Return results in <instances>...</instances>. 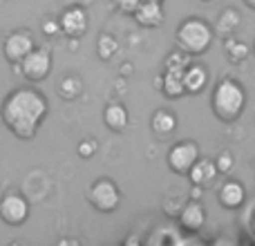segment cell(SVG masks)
<instances>
[{
	"label": "cell",
	"instance_id": "obj_28",
	"mask_svg": "<svg viewBox=\"0 0 255 246\" xmlns=\"http://www.w3.org/2000/svg\"><path fill=\"white\" fill-rule=\"evenodd\" d=\"M58 244H76V246H79L81 244V240H74V238H61V240H58Z\"/></svg>",
	"mask_w": 255,
	"mask_h": 246
},
{
	"label": "cell",
	"instance_id": "obj_26",
	"mask_svg": "<svg viewBox=\"0 0 255 246\" xmlns=\"http://www.w3.org/2000/svg\"><path fill=\"white\" fill-rule=\"evenodd\" d=\"M112 4H115V9L119 13H124V16H132V13L136 11V7L141 4V0H112Z\"/></svg>",
	"mask_w": 255,
	"mask_h": 246
},
{
	"label": "cell",
	"instance_id": "obj_2",
	"mask_svg": "<svg viewBox=\"0 0 255 246\" xmlns=\"http://www.w3.org/2000/svg\"><path fill=\"white\" fill-rule=\"evenodd\" d=\"M247 108V90L233 76H224L215 83L211 94V110L222 123H235Z\"/></svg>",
	"mask_w": 255,
	"mask_h": 246
},
{
	"label": "cell",
	"instance_id": "obj_9",
	"mask_svg": "<svg viewBox=\"0 0 255 246\" xmlns=\"http://www.w3.org/2000/svg\"><path fill=\"white\" fill-rule=\"evenodd\" d=\"M58 22H61V31L70 40L83 38L90 29V16H88V11H85V7H81V4L65 7L61 11V16H58Z\"/></svg>",
	"mask_w": 255,
	"mask_h": 246
},
{
	"label": "cell",
	"instance_id": "obj_18",
	"mask_svg": "<svg viewBox=\"0 0 255 246\" xmlns=\"http://www.w3.org/2000/svg\"><path fill=\"white\" fill-rule=\"evenodd\" d=\"M184 85L188 94H202L208 85V70L206 65H199V63H190L184 72Z\"/></svg>",
	"mask_w": 255,
	"mask_h": 246
},
{
	"label": "cell",
	"instance_id": "obj_3",
	"mask_svg": "<svg viewBox=\"0 0 255 246\" xmlns=\"http://www.w3.org/2000/svg\"><path fill=\"white\" fill-rule=\"evenodd\" d=\"M213 40H215V29L211 22L204 20L199 16H188L179 22L175 31V43L190 56H202L211 49Z\"/></svg>",
	"mask_w": 255,
	"mask_h": 246
},
{
	"label": "cell",
	"instance_id": "obj_10",
	"mask_svg": "<svg viewBox=\"0 0 255 246\" xmlns=\"http://www.w3.org/2000/svg\"><path fill=\"white\" fill-rule=\"evenodd\" d=\"M134 22L143 29H157L166 22V11H163V0H141L136 11L132 13Z\"/></svg>",
	"mask_w": 255,
	"mask_h": 246
},
{
	"label": "cell",
	"instance_id": "obj_8",
	"mask_svg": "<svg viewBox=\"0 0 255 246\" xmlns=\"http://www.w3.org/2000/svg\"><path fill=\"white\" fill-rule=\"evenodd\" d=\"M34 38L27 29H16L11 34H7V38L2 40V56L9 65H20L25 61V56L34 49Z\"/></svg>",
	"mask_w": 255,
	"mask_h": 246
},
{
	"label": "cell",
	"instance_id": "obj_1",
	"mask_svg": "<svg viewBox=\"0 0 255 246\" xmlns=\"http://www.w3.org/2000/svg\"><path fill=\"white\" fill-rule=\"evenodd\" d=\"M49 115V103L40 90L31 85L13 88L0 106V121L16 139H36L45 117Z\"/></svg>",
	"mask_w": 255,
	"mask_h": 246
},
{
	"label": "cell",
	"instance_id": "obj_30",
	"mask_svg": "<svg viewBox=\"0 0 255 246\" xmlns=\"http://www.w3.org/2000/svg\"><path fill=\"white\" fill-rule=\"evenodd\" d=\"M242 2H244V4H247V7H249V9H253V11H255V0H242Z\"/></svg>",
	"mask_w": 255,
	"mask_h": 246
},
{
	"label": "cell",
	"instance_id": "obj_25",
	"mask_svg": "<svg viewBox=\"0 0 255 246\" xmlns=\"http://www.w3.org/2000/svg\"><path fill=\"white\" fill-rule=\"evenodd\" d=\"M97 150H99V141L94 139V136H85V139L76 145V152H79L81 159H92L94 154H97Z\"/></svg>",
	"mask_w": 255,
	"mask_h": 246
},
{
	"label": "cell",
	"instance_id": "obj_16",
	"mask_svg": "<svg viewBox=\"0 0 255 246\" xmlns=\"http://www.w3.org/2000/svg\"><path fill=\"white\" fill-rule=\"evenodd\" d=\"M103 123L110 132H124L130 123V112H128L126 103L121 101H110L103 110Z\"/></svg>",
	"mask_w": 255,
	"mask_h": 246
},
{
	"label": "cell",
	"instance_id": "obj_12",
	"mask_svg": "<svg viewBox=\"0 0 255 246\" xmlns=\"http://www.w3.org/2000/svg\"><path fill=\"white\" fill-rule=\"evenodd\" d=\"M217 202L226 211H238L247 202V188L238 179H226L217 190Z\"/></svg>",
	"mask_w": 255,
	"mask_h": 246
},
{
	"label": "cell",
	"instance_id": "obj_11",
	"mask_svg": "<svg viewBox=\"0 0 255 246\" xmlns=\"http://www.w3.org/2000/svg\"><path fill=\"white\" fill-rule=\"evenodd\" d=\"M177 220H179L181 231H186V233H199L204 229V224H206V208L202 206L199 199H190V202H186L179 208Z\"/></svg>",
	"mask_w": 255,
	"mask_h": 246
},
{
	"label": "cell",
	"instance_id": "obj_31",
	"mask_svg": "<svg viewBox=\"0 0 255 246\" xmlns=\"http://www.w3.org/2000/svg\"><path fill=\"white\" fill-rule=\"evenodd\" d=\"M251 47H253V56H255V40H253V45H251Z\"/></svg>",
	"mask_w": 255,
	"mask_h": 246
},
{
	"label": "cell",
	"instance_id": "obj_22",
	"mask_svg": "<svg viewBox=\"0 0 255 246\" xmlns=\"http://www.w3.org/2000/svg\"><path fill=\"white\" fill-rule=\"evenodd\" d=\"M193 63V56L188 52H184L181 47L172 49L166 58H163V70L168 72H186V67Z\"/></svg>",
	"mask_w": 255,
	"mask_h": 246
},
{
	"label": "cell",
	"instance_id": "obj_20",
	"mask_svg": "<svg viewBox=\"0 0 255 246\" xmlns=\"http://www.w3.org/2000/svg\"><path fill=\"white\" fill-rule=\"evenodd\" d=\"M224 54L231 63L238 65V63H244L249 56H251L253 47H249L244 40H238L235 36H229V38H224Z\"/></svg>",
	"mask_w": 255,
	"mask_h": 246
},
{
	"label": "cell",
	"instance_id": "obj_32",
	"mask_svg": "<svg viewBox=\"0 0 255 246\" xmlns=\"http://www.w3.org/2000/svg\"><path fill=\"white\" fill-rule=\"evenodd\" d=\"M199 2H213V0H199Z\"/></svg>",
	"mask_w": 255,
	"mask_h": 246
},
{
	"label": "cell",
	"instance_id": "obj_5",
	"mask_svg": "<svg viewBox=\"0 0 255 246\" xmlns=\"http://www.w3.org/2000/svg\"><path fill=\"white\" fill-rule=\"evenodd\" d=\"M52 49L49 47H34L29 54L25 56V61L20 63V76L29 83H40L45 81L49 74H52Z\"/></svg>",
	"mask_w": 255,
	"mask_h": 246
},
{
	"label": "cell",
	"instance_id": "obj_23",
	"mask_svg": "<svg viewBox=\"0 0 255 246\" xmlns=\"http://www.w3.org/2000/svg\"><path fill=\"white\" fill-rule=\"evenodd\" d=\"M145 242H148V244H184L186 240L179 238L177 233H172V231H168L166 226H161V229L154 231V233L150 235Z\"/></svg>",
	"mask_w": 255,
	"mask_h": 246
},
{
	"label": "cell",
	"instance_id": "obj_24",
	"mask_svg": "<svg viewBox=\"0 0 255 246\" xmlns=\"http://www.w3.org/2000/svg\"><path fill=\"white\" fill-rule=\"evenodd\" d=\"M215 163H217V170H220V175H229V172L235 168L233 152H231V150H222V152L215 157Z\"/></svg>",
	"mask_w": 255,
	"mask_h": 246
},
{
	"label": "cell",
	"instance_id": "obj_19",
	"mask_svg": "<svg viewBox=\"0 0 255 246\" xmlns=\"http://www.w3.org/2000/svg\"><path fill=\"white\" fill-rule=\"evenodd\" d=\"M83 90H85V85L79 74H65L56 85V92L63 101H76L83 94Z\"/></svg>",
	"mask_w": 255,
	"mask_h": 246
},
{
	"label": "cell",
	"instance_id": "obj_4",
	"mask_svg": "<svg viewBox=\"0 0 255 246\" xmlns=\"http://www.w3.org/2000/svg\"><path fill=\"white\" fill-rule=\"evenodd\" d=\"M121 199L124 197H121L119 186L110 177H99L97 181H92L88 190V202L92 204V208L99 213H106V215L115 213L121 206Z\"/></svg>",
	"mask_w": 255,
	"mask_h": 246
},
{
	"label": "cell",
	"instance_id": "obj_7",
	"mask_svg": "<svg viewBox=\"0 0 255 246\" xmlns=\"http://www.w3.org/2000/svg\"><path fill=\"white\" fill-rule=\"evenodd\" d=\"M0 220L7 226H22L27 220H29V202L22 193L18 190H11L7 193L2 199H0Z\"/></svg>",
	"mask_w": 255,
	"mask_h": 246
},
{
	"label": "cell",
	"instance_id": "obj_29",
	"mask_svg": "<svg viewBox=\"0 0 255 246\" xmlns=\"http://www.w3.org/2000/svg\"><path fill=\"white\" fill-rule=\"evenodd\" d=\"M141 240L139 238H134V235H132V238H128V240H124V244H139Z\"/></svg>",
	"mask_w": 255,
	"mask_h": 246
},
{
	"label": "cell",
	"instance_id": "obj_6",
	"mask_svg": "<svg viewBox=\"0 0 255 246\" xmlns=\"http://www.w3.org/2000/svg\"><path fill=\"white\" fill-rule=\"evenodd\" d=\"M202 157L199 154V145L197 141L193 139H184V141H177L166 154V163L175 175H186L188 177L190 168L195 166V161Z\"/></svg>",
	"mask_w": 255,
	"mask_h": 246
},
{
	"label": "cell",
	"instance_id": "obj_17",
	"mask_svg": "<svg viewBox=\"0 0 255 246\" xmlns=\"http://www.w3.org/2000/svg\"><path fill=\"white\" fill-rule=\"evenodd\" d=\"M240 25H242V13H240L235 7H226L220 11L213 29H215V36L229 38V36H235V31H238Z\"/></svg>",
	"mask_w": 255,
	"mask_h": 246
},
{
	"label": "cell",
	"instance_id": "obj_14",
	"mask_svg": "<svg viewBox=\"0 0 255 246\" xmlns=\"http://www.w3.org/2000/svg\"><path fill=\"white\" fill-rule=\"evenodd\" d=\"M154 88L161 90L166 99H181L186 97V85H184V72H168L163 70L161 76L154 79Z\"/></svg>",
	"mask_w": 255,
	"mask_h": 246
},
{
	"label": "cell",
	"instance_id": "obj_27",
	"mask_svg": "<svg viewBox=\"0 0 255 246\" xmlns=\"http://www.w3.org/2000/svg\"><path fill=\"white\" fill-rule=\"evenodd\" d=\"M40 31H43V34L47 36V38H54V36L63 34L58 18H47V20H43V27H40Z\"/></svg>",
	"mask_w": 255,
	"mask_h": 246
},
{
	"label": "cell",
	"instance_id": "obj_13",
	"mask_svg": "<svg viewBox=\"0 0 255 246\" xmlns=\"http://www.w3.org/2000/svg\"><path fill=\"white\" fill-rule=\"evenodd\" d=\"M177 125H179V119H177V115L172 110H168V108H157V110L150 115V130H152V134L157 136L159 141L170 139L177 132Z\"/></svg>",
	"mask_w": 255,
	"mask_h": 246
},
{
	"label": "cell",
	"instance_id": "obj_21",
	"mask_svg": "<svg viewBox=\"0 0 255 246\" xmlns=\"http://www.w3.org/2000/svg\"><path fill=\"white\" fill-rule=\"evenodd\" d=\"M117 52H119V40H117L115 34H108V31H101L97 38V56L99 61L108 63L112 61V58L117 56Z\"/></svg>",
	"mask_w": 255,
	"mask_h": 246
},
{
	"label": "cell",
	"instance_id": "obj_15",
	"mask_svg": "<svg viewBox=\"0 0 255 246\" xmlns=\"http://www.w3.org/2000/svg\"><path fill=\"white\" fill-rule=\"evenodd\" d=\"M217 177H220V170H217L215 159H208V157H199L197 161H195V166L190 168V172H188L190 184L202 186V188L211 186Z\"/></svg>",
	"mask_w": 255,
	"mask_h": 246
}]
</instances>
